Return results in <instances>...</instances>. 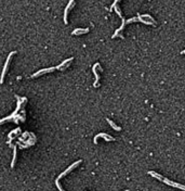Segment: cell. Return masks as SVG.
I'll use <instances>...</instances> for the list:
<instances>
[{
    "label": "cell",
    "instance_id": "6da1fadb",
    "mask_svg": "<svg viewBox=\"0 0 185 191\" xmlns=\"http://www.w3.org/2000/svg\"><path fill=\"white\" fill-rule=\"evenodd\" d=\"M16 51H12L10 54H9V56L7 58V61H5V63H4V66H3V70H2V73H1V77H0V83H3V78H4V76H5V73H7V71H8V67H9V63H10V61H11V58H12V55L13 54H15Z\"/></svg>",
    "mask_w": 185,
    "mask_h": 191
},
{
    "label": "cell",
    "instance_id": "7a4b0ae2",
    "mask_svg": "<svg viewBox=\"0 0 185 191\" xmlns=\"http://www.w3.org/2000/svg\"><path fill=\"white\" fill-rule=\"evenodd\" d=\"M80 163H81V160H79V161H77V162H75V163H74V164H71V165H70L69 167H68V168L66 169V171H64V172H63V173H62V174H61V175L59 176L58 178H56V180H60V179H61V178H63L64 176H66V175L68 174V173H70L71 171H73V169H75L76 167L78 166V165H79Z\"/></svg>",
    "mask_w": 185,
    "mask_h": 191
},
{
    "label": "cell",
    "instance_id": "3957f363",
    "mask_svg": "<svg viewBox=\"0 0 185 191\" xmlns=\"http://www.w3.org/2000/svg\"><path fill=\"white\" fill-rule=\"evenodd\" d=\"M74 4H75V0H69L68 4L66 5V8H65V10H64V23H65V24L68 23V21H67V14H68V11L70 10V8L73 7Z\"/></svg>",
    "mask_w": 185,
    "mask_h": 191
},
{
    "label": "cell",
    "instance_id": "277c9868",
    "mask_svg": "<svg viewBox=\"0 0 185 191\" xmlns=\"http://www.w3.org/2000/svg\"><path fill=\"white\" fill-rule=\"evenodd\" d=\"M56 70V67H50V68H43V70H41L39 72H37V73H35V74H32L31 77L32 78H35V77H37V76H40V75H43V74H46V73H50V72H53V71H55Z\"/></svg>",
    "mask_w": 185,
    "mask_h": 191
},
{
    "label": "cell",
    "instance_id": "5b68a950",
    "mask_svg": "<svg viewBox=\"0 0 185 191\" xmlns=\"http://www.w3.org/2000/svg\"><path fill=\"white\" fill-rule=\"evenodd\" d=\"M98 137H102V138H104V139L106 140V141H115V139L113 138L112 136H109V135H107V134L102 133V134H98V135L95 136V138H94V142H95V143H96V139L98 138Z\"/></svg>",
    "mask_w": 185,
    "mask_h": 191
},
{
    "label": "cell",
    "instance_id": "8992f818",
    "mask_svg": "<svg viewBox=\"0 0 185 191\" xmlns=\"http://www.w3.org/2000/svg\"><path fill=\"white\" fill-rule=\"evenodd\" d=\"M88 32H89L88 28H76L75 31L71 33V35L77 36V35H81V34H87Z\"/></svg>",
    "mask_w": 185,
    "mask_h": 191
},
{
    "label": "cell",
    "instance_id": "52a82bcc",
    "mask_svg": "<svg viewBox=\"0 0 185 191\" xmlns=\"http://www.w3.org/2000/svg\"><path fill=\"white\" fill-rule=\"evenodd\" d=\"M162 181H163L165 184H167V185H170V186H173V187H178V188H180V189L184 190V187H183V186H181V185H178V184H175V183H172V181H170V180H168V179H166V178H162Z\"/></svg>",
    "mask_w": 185,
    "mask_h": 191
},
{
    "label": "cell",
    "instance_id": "ba28073f",
    "mask_svg": "<svg viewBox=\"0 0 185 191\" xmlns=\"http://www.w3.org/2000/svg\"><path fill=\"white\" fill-rule=\"evenodd\" d=\"M93 73H94V75H95V83L93 84V86L94 87H97V85H98V79H100V76L97 75V73H96V71H95V65L93 66Z\"/></svg>",
    "mask_w": 185,
    "mask_h": 191
},
{
    "label": "cell",
    "instance_id": "9c48e42d",
    "mask_svg": "<svg viewBox=\"0 0 185 191\" xmlns=\"http://www.w3.org/2000/svg\"><path fill=\"white\" fill-rule=\"evenodd\" d=\"M107 122H108L109 125H110V126H112L113 128H114L115 130H118V131H119V130H121V128L119 127V126H117V125H115V124H114V122H112L109 118H107Z\"/></svg>",
    "mask_w": 185,
    "mask_h": 191
},
{
    "label": "cell",
    "instance_id": "30bf717a",
    "mask_svg": "<svg viewBox=\"0 0 185 191\" xmlns=\"http://www.w3.org/2000/svg\"><path fill=\"white\" fill-rule=\"evenodd\" d=\"M15 161H16V148L14 147V150H13V160H12V162H11V167H12V168L14 167Z\"/></svg>",
    "mask_w": 185,
    "mask_h": 191
},
{
    "label": "cell",
    "instance_id": "8fae6325",
    "mask_svg": "<svg viewBox=\"0 0 185 191\" xmlns=\"http://www.w3.org/2000/svg\"><path fill=\"white\" fill-rule=\"evenodd\" d=\"M148 174L150 175H152L153 177H156V178H158V179H160V180H162V176H160V175H158V174H156V173H154V172H148Z\"/></svg>",
    "mask_w": 185,
    "mask_h": 191
},
{
    "label": "cell",
    "instance_id": "7c38bea8",
    "mask_svg": "<svg viewBox=\"0 0 185 191\" xmlns=\"http://www.w3.org/2000/svg\"><path fill=\"white\" fill-rule=\"evenodd\" d=\"M55 185H56V187L59 188V190L60 191H65V190H63V188L61 187V185H60V183H59V180H55Z\"/></svg>",
    "mask_w": 185,
    "mask_h": 191
},
{
    "label": "cell",
    "instance_id": "4fadbf2b",
    "mask_svg": "<svg viewBox=\"0 0 185 191\" xmlns=\"http://www.w3.org/2000/svg\"><path fill=\"white\" fill-rule=\"evenodd\" d=\"M119 1H120V0H115V2H114V4H113V5H112V7H110V9H113V8H114V7H115V5H116V3H117V2H119Z\"/></svg>",
    "mask_w": 185,
    "mask_h": 191
},
{
    "label": "cell",
    "instance_id": "5bb4252c",
    "mask_svg": "<svg viewBox=\"0 0 185 191\" xmlns=\"http://www.w3.org/2000/svg\"><path fill=\"white\" fill-rule=\"evenodd\" d=\"M124 191H128V190H124Z\"/></svg>",
    "mask_w": 185,
    "mask_h": 191
}]
</instances>
